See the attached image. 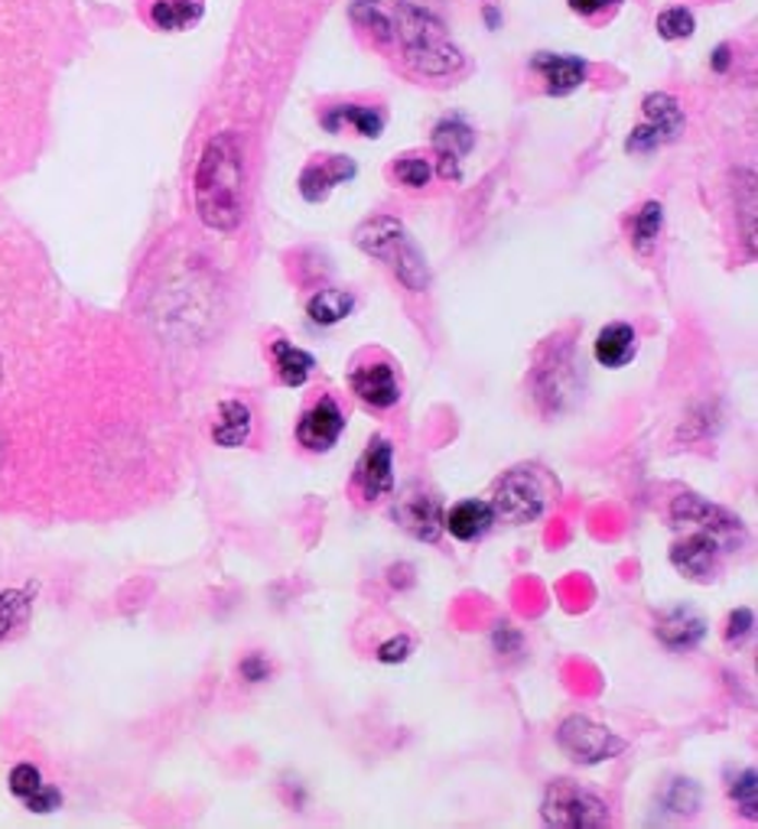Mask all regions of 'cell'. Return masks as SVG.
<instances>
[{"mask_svg":"<svg viewBox=\"0 0 758 829\" xmlns=\"http://www.w3.org/2000/svg\"><path fill=\"white\" fill-rule=\"evenodd\" d=\"M411 647H414L411 637H401V634H398V637H391L388 644L378 647V660H381V663H404V660L411 657Z\"/></svg>","mask_w":758,"mask_h":829,"instance_id":"cell-35","label":"cell"},{"mask_svg":"<svg viewBox=\"0 0 758 829\" xmlns=\"http://www.w3.org/2000/svg\"><path fill=\"white\" fill-rule=\"evenodd\" d=\"M704 634H707V622L690 609H674L658 622V637L671 650H690L704 641Z\"/></svg>","mask_w":758,"mask_h":829,"instance_id":"cell-17","label":"cell"},{"mask_svg":"<svg viewBox=\"0 0 758 829\" xmlns=\"http://www.w3.org/2000/svg\"><path fill=\"white\" fill-rule=\"evenodd\" d=\"M0 459H3V436H0Z\"/></svg>","mask_w":758,"mask_h":829,"instance_id":"cell-41","label":"cell"},{"mask_svg":"<svg viewBox=\"0 0 758 829\" xmlns=\"http://www.w3.org/2000/svg\"><path fill=\"white\" fill-rule=\"evenodd\" d=\"M394 521L417 540H437L440 527H443V514H440V501L430 495H407L398 501L394 508Z\"/></svg>","mask_w":758,"mask_h":829,"instance_id":"cell-13","label":"cell"},{"mask_svg":"<svg viewBox=\"0 0 758 829\" xmlns=\"http://www.w3.org/2000/svg\"><path fill=\"white\" fill-rule=\"evenodd\" d=\"M355 244L368 254L378 257L381 264L391 267V273L414 293L427 290L430 283V267L420 254V247L411 241V234L404 231L401 221L394 218H368L365 224H358L355 231Z\"/></svg>","mask_w":758,"mask_h":829,"instance_id":"cell-3","label":"cell"},{"mask_svg":"<svg viewBox=\"0 0 758 829\" xmlns=\"http://www.w3.org/2000/svg\"><path fill=\"white\" fill-rule=\"evenodd\" d=\"M713 69H717V72H726V69H730V46H720V49H717Z\"/></svg>","mask_w":758,"mask_h":829,"instance_id":"cell-40","label":"cell"},{"mask_svg":"<svg viewBox=\"0 0 758 829\" xmlns=\"http://www.w3.org/2000/svg\"><path fill=\"white\" fill-rule=\"evenodd\" d=\"M29 612V599L16 589H7L0 593V637H7L16 624L26 619Z\"/></svg>","mask_w":758,"mask_h":829,"instance_id":"cell-28","label":"cell"},{"mask_svg":"<svg viewBox=\"0 0 758 829\" xmlns=\"http://www.w3.org/2000/svg\"><path fill=\"white\" fill-rule=\"evenodd\" d=\"M671 517H674V524H690L694 531H707V534L720 537L726 547L736 544V537H743V521H736L733 514H726L723 508H717L697 495H681L671 504Z\"/></svg>","mask_w":758,"mask_h":829,"instance_id":"cell-7","label":"cell"},{"mask_svg":"<svg viewBox=\"0 0 758 829\" xmlns=\"http://www.w3.org/2000/svg\"><path fill=\"white\" fill-rule=\"evenodd\" d=\"M252 426L254 423L248 404H242V401H225L222 411H219V423H216V429H212V439H216L219 446H225V449H239V446L248 442Z\"/></svg>","mask_w":758,"mask_h":829,"instance_id":"cell-19","label":"cell"},{"mask_svg":"<svg viewBox=\"0 0 758 829\" xmlns=\"http://www.w3.org/2000/svg\"><path fill=\"white\" fill-rule=\"evenodd\" d=\"M668 137L655 127V124H645V127H638V131H632V137H628V144H625V150L628 154H648V150H655V147H661Z\"/></svg>","mask_w":758,"mask_h":829,"instance_id":"cell-33","label":"cell"},{"mask_svg":"<svg viewBox=\"0 0 758 829\" xmlns=\"http://www.w3.org/2000/svg\"><path fill=\"white\" fill-rule=\"evenodd\" d=\"M394 173H398V180H401L404 186H411V190H424V186L430 183V176H433L430 160H424V157H404V160H398Z\"/></svg>","mask_w":758,"mask_h":829,"instance_id":"cell-30","label":"cell"},{"mask_svg":"<svg viewBox=\"0 0 758 829\" xmlns=\"http://www.w3.org/2000/svg\"><path fill=\"white\" fill-rule=\"evenodd\" d=\"M355 163L349 157H326L322 163H309L299 176V193L306 203H322L339 183H349L355 176Z\"/></svg>","mask_w":758,"mask_h":829,"instance_id":"cell-15","label":"cell"},{"mask_svg":"<svg viewBox=\"0 0 758 829\" xmlns=\"http://www.w3.org/2000/svg\"><path fill=\"white\" fill-rule=\"evenodd\" d=\"M39 788H42V775H39L33 765H16V768L10 771V791H13L20 801H29Z\"/></svg>","mask_w":758,"mask_h":829,"instance_id":"cell-31","label":"cell"},{"mask_svg":"<svg viewBox=\"0 0 758 829\" xmlns=\"http://www.w3.org/2000/svg\"><path fill=\"white\" fill-rule=\"evenodd\" d=\"M694 29H697V20L687 7H671L658 16V33L664 39H687L694 36Z\"/></svg>","mask_w":758,"mask_h":829,"instance_id":"cell-27","label":"cell"},{"mask_svg":"<svg viewBox=\"0 0 758 829\" xmlns=\"http://www.w3.org/2000/svg\"><path fill=\"white\" fill-rule=\"evenodd\" d=\"M322 124L329 131H339L342 124H352L362 137H381L384 131V118L378 108H368V105H342V108H332L322 114Z\"/></svg>","mask_w":758,"mask_h":829,"instance_id":"cell-20","label":"cell"},{"mask_svg":"<svg viewBox=\"0 0 758 829\" xmlns=\"http://www.w3.org/2000/svg\"><path fill=\"white\" fill-rule=\"evenodd\" d=\"M352 20H355V23L371 26V33H378V39H384V42L394 36V26H391V23H388V20L375 10V3H362V0H358V3L352 7Z\"/></svg>","mask_w":758,"mask_h":829,"instance_id":"cell-32","label":"cell"},{"mask_svg":"<svg viewBox=\"0 0 758 829\" xmlns=\"http://www.w3.org/2000/svg\"><path fill=\"white\" fill-rule=\"evenodd\" d=\"M547 508V488L534 468H514L496 488L492 511L508 524H530Z\"/></svg>","mask_w":758,"mask_h":829,"instance_id":"cell-5","label":"cell"},{"mask_svg":"<svg viewBox=\"0 0 758 829\" xmlns=\"http://www.w3.org/2000/svg\"><path fill=\"white\" fill-rule=\"evenodd\" d=\"M476 147V134L469 124L450 118V121H440L437 131H433V150L440 157V176L443 180H460V160Z\"/></svg>","mask_w":758,"mask_h":829,"instance_id":"cell-11","label":"cell"},{"mask_svg":"<svg viewBox=\"0 0 758 829\" xmlns=\"http://www.w3.org/2000/svg\"><path fill=\"white\" fill-rule=\"evenodd\" d=\"M447 531L469 544V540H479L482 534H489V527L496 524V511H492V501H460L450 514H447Z\"/></svg>","mask_w":758,"mask_h":829,"instance_id":"cell-16","label":"cell"},{"mask_svg":"<svg viewBox=\"0 0 758 829\" xmlns=\"http://www.w3.org/2000/svg\"><path fill=\"white\" fill-rule=\"evenodd\" d=\"M398 36L407 52V62L430 78L453 75L463 65V52L447 36L443 20L420 0H404L398 7Z\"/></svg>","mask_w":758,"mask_h":829,"instance_id":"cell-2","label":"cell"},{"mask_svg":"<svg viewBox=\"0 0 758 829\" xmlns=\"http://www.w3.org/2000/svg\"><path fill=\"white\" fill-rule=\"evenodd\" d=\"M199 16H203V3L199 0H154V7H150L154 26L170 29V33L193 26Z\"/></svg>","mask_w":758,"mask_h":829,"instance_id":"cell-22","label":"cell"},{"mask_svg":"<svg viewBox=\"0 0 758 829\" xmlns=\"http://www.w3.org/2000/svg\"><path fill=\"white\" fill-rule=\"evenodd\" d=\"M349 385L355 391V398L375 411H388L401 401V385H398V375L388 362H365V365H355L352 375H349Z\"/></svg>","mask_w":758,"mask_h":829,"instance_id":"cell-9","label":"cell"},{"mask_svg":"<svg viewBox=\"0 0 758 829\" xmlns=\"http://www.w3.org/2000/svg\"><path fill=\"white\" fill-rule=\"evenodd\" d=\"M23 804H26L33 814H52V810L62 804V797H59V791H56V788H46V784H42V788H39L29 801H23Z\"/></svg>","mask_w":758,"mask_h":829,"instance_id":"cell-36","label":"cell"},{"mask_svg":"<svg viewBox=\"0 0 758 829\" xmlns=\"http://www.w3.org/2000/svg\"><path fill=\"white\" fill-rule=\"evenodd\" d=\"M557 742L576 765H602V761H612L615 755L625 752V739H619L615 732H609L606 726H599L586 716L563 719Z\"/></svg>","mask_w":758,"mask_h":829,"instance_id":"cell-6","label":"cell"},{"mask_svg":"<svg viewBox=\"0 0 758 829\" xmlns=\"http://www.w3.org/2000/svg\"><path fill=\"white\" fill-rule=\"evenodd\" d=\"M622 0H570V10L579 13V16H599L612 7H619Z\"/></svg>","mask_w":758,"mask_h":829,"instance_id":"cell-38","label":"cell"},{"mask_svg":"<svg viewBox=\"0 0 758 829\" xmlns=\"http://www.w3.org/2000/svg\"><path fill=\"white\" fill-rule=\"evenodd\" d=\"M753 624H756V612L753 609H736L726 622V641L730 644H739L753 634Z\"/></svg>","mask_w":758,"mask_h":829,"instance_id":"cell-34","label":"cell"},{"mask_svg":"<svg viewBox=\"0 0 758 829\" xmlns=\"http://www.w3.org/2000/svg\"><path fill=\"white\" fill-rule=\"evenodd\" d=\"M723 550H726V544H723L720 537H713V534H707V531H694V534H687V540H677V544H674L671 563H674L684 576H690V580H697V583H710V580H717V573H720V557H723Z\"/></svg>","mask_w":758,"mask_h":829,"instance_id":"cell-8","label":"cell"},{"mask_svg":"<svg viewBox=\"0 0 758 829\" xmlns=\"http://www.w3.org/2000/svg\"><path fill=\"white\" fill-rule=\"evenodd\" d=\"M196 208L212 231H235L245 215V163L235 134H216L196 167Z\"/></svg>","mask_w":758,"mask_h":829,"instance_id":"cell-1","label":"cell"},{"mask_svg":"<svg viewBox=\"0 0 758 829\" xmlns=\"http://www.w3.org/2000/svg\"><path fill=\"white\" fill-rule=\"evenodd\" d=\"M638 352V339H635V329L625 326V322H612L599 332L596 339V362L602 368H625Z\"/></svg>","mask_w":758,"mask_h":829,"instance_id":"cell-18","label":"cell"},{"mask_svg":"<svg viewBox=\"0 0 758 829\" xmlns=\"http://www.w3.org/2000/svg\"><path fill=\"white\" fill-rule=\"evenodd\" d=\"M661 807L674 817H690L700 807V788L687 778H674L661 794Z\"/></svg>","mask_w":758,"mask_h":829,"instance_id":"cell-25","label":"cell"},{"mask_svg":"<svg viewBox=\"0 0 758 829\" xmlns=\"http://www.w3.org/2000/svg\"><path fill=\"white\" fill-rule=\"evenodd\" d=\"M496 647L499 650H517L521 647V634L514 631V627H508V624H502L499 631H496Z\"/></svg>","mask_w":758,"mask_h":829,"instance_id":"cell-39","label":"cell"},{"mask_svg":"<svg viewBox=\"0 0 758 829\" xmlns=\"http://www.w3.org/2000/svg\"><path fill=\"white\" fill-rule=\"evenodd\" d=\"M540 817L547 827L557 829L609 827V807L596 794L583 791L573 781H553L547 788L543 804H540Z\"/></svg>","mask_w":758,"mask_h":829,"instance_id":"cell-4","label":"cell"},{"mask_svg":"<svg viewBox=\"0 0 758 829\" xmlns=\"http://www.w3.org/2000/svg\"><path fill=\"white\" fill-rule=\"evenodd\" d=\"M273 362H277V375H280V381H283L286 388H303L306 378H309V371L316 368L313 355L303 352V349H296V345H290L286 339H277V342H273Z\"/></svg>","mask_w":758,"mask_h":829,"instance_id":"cell-21","label":"cell"},{"mask_svg":"<svg viewBox=\"0 0 758 829\" xmlns=\"http://www.w3.org/2000/svg\"><path fill=\"white\" fill-rule=\"evenodd\" d=\"M365 498H381L394 488V449L388 439H375L365 455L358 459V472H355Z\"/></svg>","mask_w":758,"mask_h":829,"instance_id":"cell-12","label":"cell"},{"mask_svg":"<svg viewBox=\"0 0 758 829\" xmlns=\"http://www.w3.org/2000/svg\"><path fill=\"white\" fill-rule=\"evenodd\" d=\"M530 65L547 82V95H557V98L576 92L589 72V65L579 56H553V52H540Z\"/></svg>","mask_w":758,"mask_h":829,"instance_id":"cell-14","label":"cell"},{"mask_svg":"<svg viewBox=\"0 0 758 829\" xmlns=\"http://www.w3.org/2000/svg\"><path fill=\"white\" fill-rule=\"evenodd\" d=\"M362 3H378V0H362Z\"/></svg>","mask_w":758,"mask_h":829,"instance_id":"cell-42","label":"cell"},{"mask_svg":"<svg viewBox=\"0 0 758 829\" xmlns=\"http://www.w3.org/2000/svg\"><path fill=\"white\" fill-rule=\"evenodd\" d=\"M645 114H648V124H655L668 141L677 137V131H681V124H684L681 105H677L671 95H664V92H655V95L645 98Z\"/></svg>","mask_w":758,"mask_h":829,"instance_id":"cell-24","label":"cell"},{"mask_svg":"<svg viewBox=\"0 0 758 829\" xmlns=\"http://www.w3.org/2000/svg\"><path fill=\"white\" fill-rule=\"evenodd\" d=\"M352 309H355V300H352V293H345V290H322V293H316V296L309 300V319H313L316 326H335V322H342Z\"/></svg>","mask_w":758,"mask_h":829,"instance_id":"cell-23","label":"cell"},{"mask_svg":"<svg viewBox=\"0 0 758 829\" xmlns=\"http://www.w3.org/2000/svg\"><path fill=\"white\" fill-rule=\"evenodd\" d=\"M661 224H664V208H661V203H648V206L638 211V218H635V247H638L641 254L651 251V244H655L658 234H661Z\"/></svg>","mask_w":758,"mask_h":829,"instance_id":"cell-26","label":"cell"},{"mask_svg":"<svg viewBox=\"0 0 758 829\" xmlns=\"http://www.w3.org/2000/svg\"><path fill=\"white\" fill-rule=\"evenodd\" d=\"M345 429V416L339 411V404L332 398H319L306 414L296 423V439L299 446H306L309 452H326L339 442Z\"/></svg>","mask_w":758,"mask_h":829,"instance_id":"cell-10","label":"cell"},{"mask_svg":"<svg viewBox=\"0 0 758 829\" xmlns=\"http://www.w3.org/2000/svg\"><path fill=\"white\" fill-rule=\"evenodd\" d=\"M730 794H733V801L739 804V810H743L749 820H756L758 817V775L753 771V768H749V771H743V775L733 781Z\"/></svg>","mask_w":758,"mask_h":829,"instance_id":"cell-29","label":"cell"},{"mask_svg":"<svg viewBox=\"0 0 758 829\" xmlns=\"http://www.w3.org/2000/svg\"><path fill=\"white\" fill-rule=\"evenodd\" d=\"M242 676H245L248 683H264V680L270 676L267 657H264V654H248V657L242 660Z\"/></svg>","mask_w":758,"mask_h":829,"instance_id":"cell-37","label":"cell"}]
</instances>
